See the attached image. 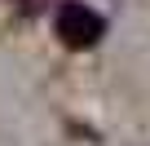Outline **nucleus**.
I'll use <instances>...</instances> for the list:
<instances>
[{"mask_svg":"<svg viewBox=\"0 0 150 146\" xmlns=\"http://www.w3.org/2000/svg\"><path fill=\"white\" fill-rule=\"evenodd\" d=\"M57 36H62L71 49H88V44H97V36H102V18H97L88 5H80V0H66V5L57 9Z\"/></svg>","mask_w":150,"mask_h":146,"instance_id":"1","label":"nucleus"}]
</instances>
